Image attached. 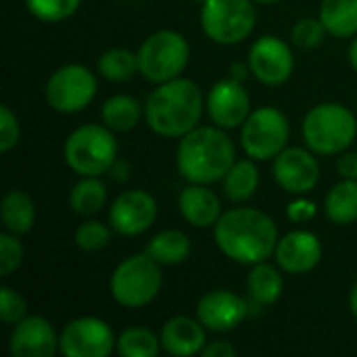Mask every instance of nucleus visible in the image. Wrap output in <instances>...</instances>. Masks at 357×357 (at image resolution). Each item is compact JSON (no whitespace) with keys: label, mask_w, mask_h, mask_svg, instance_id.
<instances>
[{"label":"nucleus","mask_w":357,"mask_h":357,"mask_svg":"<svg viewBox=\"0 0 357 357\" xmlns=\"http://www.w3.org/2000/svg\"><path fill=\"white\" fill-rule=\"evenodd\" d=\"M251 305L228 289H215L197 303V318L211 333H230L249 318Z\"/></svg>","instance_id":"dca6fc26"},{"label":"nucleus","mask_w":357,"mask_h":357,"mask_svg":"<svg viewBox=\"0 0 357 357\" xmlns=\"http://www.w3.org/2000/svg\"><path fill=\"white\" fill-rule=\"evenodd\" d=\"M247 73H251L249 63H247V65H245V63H234V65H230V77L243 82V79L247 77Z\"/></svg>","instance_id":"a19ab883"},{"label":"nucleus","mask_w":357,"mask_h":357,"mask_svg":"<svg viewBox=\"0 0 357 357\" xmlns=\"http://www.w3.org/2000/svg\"><path fill=\"white\" fill-rule=\"evenodd\" d=\"M98 73L109 82H128L138 69V52H132L128 48H109L98 59Z\"/></svg>","instance_id":"c85d7f7f"},{"label":"nucleus","mask_w":357,"mask_h":357,"mask_svg":"<svg viewBox=\"0 0 357 357\" xmlns=\"http://www.w3.org/2000/svg\"><path fill=\"white\" fill-rule=\"evenodd\" d=\"M157 220V201L142 188L121 192L109 209V224L121 236H138Z\"/></svg>","instance_id":"4468645a"},{"label":"nucleus","mask_w":357,"mask_h":357,"mask_svg":"<svg viewBox=\"0 0 357 357\" xmlns=\"http://www.w3.org/2000/svg\"><path fill=\"white\" fill-rule=\"evenodd\" d=\"M324 213L337 226H349L357 220V180H341L324 199Z\"/></svg>","instance_id":"b1692460"},{"label":"nucleus","mask_w":357,"mask_h":357,"mask_svg":"<svg viewBox=\"0 0 357 357\" xmlns=\"http://www.w3.org/2000/svg\"><path fill=\"white\" fill-rule=\"evenodd\" d=\"M161 349L174 357H190L203 351L207 345V328L199 318L176 316L161 328Z\"/></svg>","instance_id":"6ab92c4d"},{"label":"nucleus","mask_w":357,"mask_h":357,"mask_svg":"<svg viewBox=\"0 0 357 357\" xmlns=\"http://www.w3.org/2000/svg\"><path fill=\"white\" fill-rule=\"evenodd\" d=\"M23 259H25V249L19 236L13 232H2L0 234V276L8 278L13 272L21 268Z\"/></svg>","instance_id":"473e14b6"},{"label":"nucleus","mask_w":357,"mask_h":357,"mask_svg":"<svg viewBox=\"0 0 357 357\" xmlns=\"http://www.w3.org/2000/svg\"><path fill=\"white\" fill-rule=\"evenodd\" d=\"M163 287L161 264L149 253L126 257L111 274V297L128 310H140L157 299Z\"/></svg>","instance_id":"423d86ee"},{"label":"nucleus","mask_w":357,"mask_h":357,"mask_svg":"<svg viewBox=\"0 0 357 357\" xmlns=\"http://www.w3.org/2000/svg\"><path fill=\"white\" fill-rule=\"evenodd\" d=\"M115 347L111 326L94 316L71 320L59 335V351L65 357H109Z\"/></svg>","instance_id":"9b49d317"},{"label":"nucleus","mask_w":357,"mask_h":357,"mask_svg":"<svg viewBox=\"0 0 357 357\" xmlns=\"http://www.w3.org/2000/svg\"><path fill=\"white\" fill-rule=\"evenodd\" d=\"M257 188H259V169L251 157L236 161L230 167V172L224 176V192L232 203L249 201L257 192Z\"/></svg>","instance_id":"a878e982"},{"label":"nucleus","mask_w":357,"mask_h":357,"mask_svg":"<svg viewBox=\"0 0 357 357\" xmlns=\"http://www.w3.org/2000/svg\"><path fill=\"white\" fill-rule=\"evenodd\" d=\"M347 56H349V63H351V67H354V69L357 71V38H354V42L349 44Z\"/></svg>","instance_id":"79ce46f5"},{"label":"nucleus","mask_w":357,"mask_h":357,"mask_svg":"<svg viewBox=\"0 0 357 357\" xmlns=\"http://www.w3.org/2000/svg\"><path fill=\"white\" fill-rule=\"evenodd\" d=\"M142 107L134 96L128 94H115L105 100L100 109L102 123L111 128L113 132H130L134 130L142 119Z\"/></svg>","instance_id":"393cba45"},{"label":"nucleus","mask_w":357,"mask_h":357,"mask_svg":"<svg viewBox=\"0 0 357 357\" xmlns=\"http://www.w3.org/2000/svg\"><path fill=\"white\" fill-rule=\"evenodd\" d=\"M107 203V186L100 176H79L69 192V207L79 218L96 215Z\"/></svg>","instance_id":"5701e85b"},{"label":"nucleus","mask_w":357,"mask_h":357,"mask_svg":"<svg viewBox=\"0 0 357 357\" xmlns=\"http://www.w3.org/2000/svg\"><path fill=\"white\" fill-rule=\"evenodd\" d=\"M236 354H238L236 347L228 341H213V343L205 345L201 351V356L205 357H234Z\"/></svg>","instance_id":"58836bf2"},{"label":"nucleus","mask_w":357,"mask_h":357,"mask_svg":"<svg viewBox=\"0 0 357 357\" xmlns=\"http://www.w3.org/2000/svg\"><path fill=\"white\" fill-rule=\"evenodd\" d=\"M234 163V142L218 126H197L178 142L176 167L188 184H215Z\"/></svg>","instance_id":"7ed1b4c3"},{"label":"nucleus","mask_w":357,"mask_h":357,"mask_svg":"<svg viewBox=\"0 0 357 357\" xmlns=\"http://www.w3.org/2000/svg\"><path fill=\"white\" fill-rule=\"evenodd\" d=\"M328 29L322 23V19H314V17H305L301 21H297L293 25L291 38L297 46L301 48H316L324 42Z\"/></svg>","instance_id":"72a5a7b5"},{"label":"nucleus","mask_w":357,"mask_h":357,"mask_svg":"<svg viewBox=\"0 0 357 357\" xmlns=\"http://www.w3.org/2000/svg\"><path fill=\"white\" fill-rule=\"evenodd\" d=\"M178 207L195 228H211L222 218V201L207 184H188L178 197Z\"/></svg>","instance_id":"aec40b11"},{"label":"nucleus","mask_w":357,"mask_h":357,"mask_svg":"<svg viewBox=\"0 0 357 357\" xmlns=\"http://www.w3.org/2000/svg\"><path fill=\"white\" fill-rule=\"evenodd\" d=\"M357 136V119L341 102H322L303 119V140L318 155L345 153Z\"/></svg>","instance_id":"39448f33"},{"label":"nucleus","mask_w":357,"mask_h":357,"mask_svg":"<svg viewBox=\"0 0 357 357\" xmlns=\"http://www.w3.org/2000/svg\"><path fill=\"white\" fill-rule=\"evenodd\" d=\"M207 113L211 121L222 130L241 128L251 115V96L243 82L234 77L220 79L211 86L205 98Z\"/></svg>","instance_id":"ddd939ff"},{"label":"nucleus","mask_w":357,"mask_h":357,"mask_svg":"<svg viewBox=\"0 0 357 357\" xmlns=\"http://www.w3.org/2000/svg\"><path fill=\"white\" fill-rule=\"evenodd\" d=\"M284 289V280L282 274L278 272V268L270 266L268 261L255 264L247 276V291L249 297L253 299V303L257 305H274Z\"/></svg>","instance_id":"4be33fe9"},{"label":"nucleus","mask_w":357,"mask_h":357,"mask_svg":"<svg viewBox=\"0 0 357 357\" xmlns=\"http://www.w3.org/2000/svg\"><path fill=\"white\" fill-rule=\"evenodd\" d=\"M274 257L282 272L307 274L322 259V243L310 230H293L278 241Z\"/></svg>","instance_id":"a211bd4d"},{"label":"nucleus","mask_w":357,"mask_h":357,"mask_svg":"<svg viewBox=\"0 0 357 357\" xmlns=\"http://www.w3.org/2000/svg\"><path fill=\"white\" fill-rule=\"evenodd\" d=\"M213 238L228 259L243 266L268 261L280 241L274 220L253 207H236L222 213L213 226Z\"/></svg>","instance_id":"f257e3e1"},{"label":"nucleus","mask_w":357,"mask_h":357,"mask_svg":"<svg viewBox=\"0 0 357 357\" xmlns=\"http://www.w3.org/2000/svg\"><path fill=\"white\" fill-rule=\"evenodd\" d=\"M96 75L77 63L59 67L46 82L44 96L52 111L56 113H79L96 96Z\"/></svg>","instance_id":"9d476101"},{"label":"nucleus","mask_w":357,"mask_h":357,"mask_svg":"<svg viewBox=\"0 0 357 357\" xmlns=\"http://www.w3.org/2000/svg\"><path fill=\"white\" fill-rule=\"evenodd\" d=\"M349 307H351V314L357 318V280L351 289V295H349Z\"/></svg>","instance_id":"37998d69"},{"label":"nucleus","mask_w":357,"mask_h":357,"mask_svg":"<svg viewBox=\"0 0 357 357\" xmlns=\"http://www.w3.org/2000/svg\"><path fill=\"white\" fill-rule=\"evenodd\" d=\"M253 2H259V4H272V2H280V0H253Z\"/></svg>","instance_id":"c03bdc74"},{"label":"nucleus","mask_w":357,"mask_h":357,"mask_svg":"<svg viewBox=\"0 0 357 357\" xmlns=\"http://www.w3.org/2000/svg\"><path fill=\"white\" fill-rule=\"evenodd\" d=\"M27 316V303L25 299L10 287L0 289V318L4 324L15 326Z\"/></svg>","instance_id":"f704fd0d"},{"label":"nucleus","mask_w":357,"mask_h":357,"mask_svg":"<svg viewBox=\"0 0 357 357\" xmlns=\"http://www.w3.org/2000/svg\"><path fill=\"white\" fill-rule=\"evenodd\" d=\"M291 126L287 115L276 107H259L251 111L241 126V144L253 161H268L278 157L289 142Z\"/></svg>","instance_id":"1a4fd4ad"},{"label":"nucleus","mask_w":357,"mask_h":357,"mask_svg":"<svg viewBox=\"0 0 357 357\" xmlns=\"http://www.w3.org/2000/svg\"><path fill=\"white\" fill-rule=\"evenodd\" d=\"M318 213V207L314 201L310 199H303V195H299V199L291 201L289 207H287V218L293 222V224H305L310 220H314Z\"/></svg>","instance_id":"e433bc0d"},{"label":"nucleus","mask_w":357,"mask_h":357,"mask_svg":"<svg viewBox=\"0 0 357 357\" xmlns=\"http://www.w3.org/2000/svg\"><path fill=\"white\" fill-rule=\"evenodd\" d=\"M272 174L278 186L291 195H307L320 182V165L314 151L299 146H289L274 157Z\"/></svg>","instance_id":"2eb2a0df"},{"label":"nucleus","mask_w":357,"mask_h":357,"mask_svg":"<svg viewBox=\"0 0 357 357\" xmlns=\"http://www.w3.org/2000/svg\"><path fill=\"white\" fill-rule=\"evenodd\" d=\"M117 351L123 357H157L161 339L149 328H126L117 339Z\"/></svg>","instance_id":"c756f323"},{"label":"nucleus","mask_w":357,"mask_h":357,"mask_svg":"<svg viewBox=\"0 0 357 357\" xmlns=\"http://www.w3.org/2000/svg\"><path fill=\"white\" fill-rule=\"evenodd\" d=\"M249 67L257 82L266 86H280L289 82L295 69L291 46L278 36H261L249 50Z\"/></svg>","instance_id":"f8f14e48"},{"label":"nucleus","mask_w":357,"mask_h":357,"mask_svg":"<svg viewBox=\"0 0 357 357\" xmlns=\"http://www.w3.org/2000/svg\"><path fill=\"white\" fill-rule=\"evenodd\" d=\"M337 169L341 178L357 180V153H343L337 161Z\"/></svg>","instance_id":"4c0bfd02"},{"label":"nucleus","mask_w":357,"mask_h":357,"mask_svg":"<svg viewBox=\"0 0 357 357\" xmlns=\"http://www.w3.org/2000/svg\"><path fill=\"white\" fill-rule=\"evenodd\" d=\"M0 213H2L4 230L21 236V234H27L33 228L36 203L25 190H10L2 199Z\"/></svg>","instance_id":"412c9836"},{"label":"nucleus","mask_w":357,"mask_h":357,"mask_svg":"<svg viewBox=\"0 0 357 357\" xmlns=\"http://www.w3.org/2000/svg\"><path fill=\"white\" fill-rule=\"evenodd\" d=\"M130 174H132V169H130V163L126 161V159H119L117 157V161L113 163V167L109 169V176H111V180L113 182H126L128 178H130Z\"/></svg>","instance_id":"ea45409f"},{"label":"nucleus","mask_w":357,"mask_h":357,"mask_svg":"<svg viewBox=\"0 0 357 357\" xmlns=\"http://www.w3.org/2000/svg\"><path fill=\"white\" fill-rule=\"evenodd\" d=\"M82 0H25L27 10L46 23H59L69 19L77 8Z\"/></svg>","instance_id":"7c9ffc66"},{"label":"nucleus","mask_w":357,"mask_h":357,"mask_svg":"<svg viewBox=\"0 0 357 357\" xmlns=\"http://www.w3.org/2000/svg\"><path fill=\"white\" fill-rule=\"evenodd\" d=\"M146 253L161 266H178L190 255V238L180 230H163L151 238Z\"/></svg>","instance_id":"bb28decb"},{"label":"nucleus","mask_w":357,"mask_h":357,"mask_svg":"<svg viewBox=\"0 0 357 357\" xmlns=\"http://www.w3.org/2000/svg\"><path fill=\"white\" fill-rule=\"evenodd\" d=\"M119 144L115 134L105 123H86L75 128L63 146V157L69 169L77 176L109 174L117 161Z\"/></svg>","instance_id":"20e7f679"},{"label":"nucleus","mask_w":357,"mask_h":357,"mask_svg":"<svg viewBox=\"0 0 357 357\" xmlns=\"http://www.w3.org/2000/svg\"><path fill=\"white\" fill-rule=\"evenodd\" d=\"M205 109V98L197 82L180 75L157 84L146 98L144 117L155 134L165 138H182L201 123Z\"/></svg>","instance_id":"f03ea898"},{"label":"nucleus","mask_w":357,"mask_h":357,"mask_svg":"<svg viewBox=\"0 0 357 357\" xmlns=\"http://www.w3.org/2000/svg\"><path fill=\"white\" fill-rule=\"evenodd\" d=\"M320 19L335 38L357 36V0H322Z\"/></svg>","instance_id":"cd10ccee"},{"label":"nucleus","mask_w":357,"mask_h":357,"mask_svg":"<svg viewBox=\"0 0 357 357\" xmlns=\"http://www.w3.org/2000/svg\"><path fill=\"white\" fill-rule=\"evenodd\" d=\"M190 61L188 40L174 29L151 33L138 48L140 75L151 84H163L184 73Z\"/></svg>","instance_id":"0eeeda50"},{"label":"nucleus","mask_w":357,"mask_h":357,"mask_svg":"<svg viewBox=\"0 0 357 357\" xmlns=\"http://www.w3.org/2000/svg\"><path fill=\"white\" fill-rule=\"evenodd\" d=\"M253 0H207L201 4V25L205 36L222 46L245 42L255 29Z\"/></svg>","instance_id":"6e6552de"},{"label":"nucleus","mask_w":357,"mask_h":357,"mask_svg":"<svg viewBox=\"0 0 357 357\" xmlns=\"http://www.w3.org/2000/svg\"><path fill=\"white\" fill-rule=\"evenodd\" d=\"M195 2H199V4H205L207 0H195Z\"/></svg>","instance_id":"a18cd8bd"},{"label":"nucleus","mask_w":357,"mask_h":357,"mask_svg":"<svg viewBox=\"0 0 357 357\" xmlns=\"http://www.w3.org/2000/svg\"><path fill=\"white\" fill-rule=\"evenodd\" d=\"M19 136H21V128H19L17 115L6 105H2L0 107V151L8 153L10 149H15L19 142Z\"/></svg>","instance_id":"c9c22d12"},{"label":"nucleus","mask_w":357,"mask_h":357,"mask_svg":"<svg viewBox=\"0 0 357 357\" xmlns=\"http://www.w3.org/2000/svg\"><path fill=\"white\" fill-rule=\"evenodd\" d=\"M109 243H111L109 226H105V224H100L96 220L84 222L75 230V245H77V249H82L86 253L102 251Z\"/></svg>","instance_id":"2f4dec72"},{"label":"nucleus","mask_w":357,"mask_h":357,"mask_svg":"<svg viewBox=\"0 0 357 357\" xmlns=\"http://www.w3.org/2000/svg\"><path fill=\"white\" fill-rule=\"evenodd\" d=\"M13 357H52L59 351V335L42 316H25L13 326L8 339Z\"/></svg>","instance_id":"f3484780"}]
</instances>
